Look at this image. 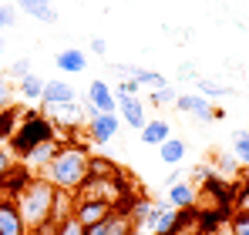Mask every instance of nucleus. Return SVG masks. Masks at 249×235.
<instances>
[{"label":"nucleus","instance_id":"obj_1","mask_svg":"<svg viewBox=\"0 0 249 235\" xmlns=\"http://www.w3.org/2000/svg\"><path fill=\"white\" fill-rule=\"evenodd\" d=\"M88 161H91V145L88 141H78V138L61 141V151L41 171V178H47L54 188L74 195L84 182H88Z\"/></svg>","mask_w":249,"mask_h":235},{"label":"nucleus","instance_id":"obj_2","mask_svg":"<svg viewBox=\"0 0 249 235\" xmlns=\"http://www.w3.org/2000/svg\"><path fill=\"white\" fill-rule=\"evenodd\" d=\"M54 195H57V188H54L47 178L34 175V178L24 185V192L14 198V205H17V212H20V218H24L27 232H37V229H44V225H51Z\"/></svg>","mask_w":249,"mask_h":235},{"label":"nucleus","instance_id":"obj_3","mask_svg":"<svg viewBox=\"0 0 249 235\" xmlns=\"http://www.w3.org/2000/svg\"><path fill=\"white\" fill-rule=\"evenodd\" d=\"M44 141H61L57 128L51 124V118L44 115V111H31V108H24V111H20V128H17V134L7 141V145H10L7 151L20 161L27 151H34V148L44 145Z\"/></svg>","mask_w":249,"mask_h":235},{"label":"nucleus","instance_id":"obj_4","mask_svg":"<svg viewBox=\"0 0 249 235\" xmlns=\"http://www.w3.org/2000/svg\"><path fill=\"white\" fill-rule=\"evenodd\" d=\"M84 108H88V118L118 111L111 84H108V81H91V84H88V94H84Z\"/></svg>","mask_w":249,"mask_h":235},{"label":"nucleus","instance_id":"obj_5","mask_svg":"<svg viewBox=\"0 0 249 235\" xmlns=\"http://www.w3.org/2000/svg\"><path fill=\"white\" fill-rule=\"evenodd\" d=\"M115 134H118V111L94 115V118H88V124H84L88 145H108V141H115Z\"/></svg>","mask_w":249,"mask_h":235},{"label":"nucleus","instance_id":"obj_6","mask_svg":"<svg viewBox=\"0 0 249 235\" xmlns=\"http://www.w3.org/2000/svg\"><path fill=\"white\" fill-rule=\"evenodd\" d=\"M115 104H118V118H122L128 128H135V131H142L145 128V101L142 98H124V94H115Z\"/></svg>","mask_w":249,"mask_h":235},{"label":"nucleus","instance_id":"obj_7","mask_svg":"<svg viewBox=\"0 0 249 235\" xmlns=\"http://www.w3.org/2000/svg\"><path fill=\"white\" fill-rule=\"evenodd\" d=\"M68 101H78V91H74V84H68V81L54 78L44 84V98H41V111L47 108H57V104H68Z\"/></svg>","mask_w":249,"mask_h":235},{"label":"nucleus","instance_id":"obj_8","mask_svg":"<svg viewBox=\"0 0 249 235\" xmlns=\"http://www.w3.org/2000/svg\"><path fill=\"white\" fill-rule=\"evenodd\" d=\"M61 151V141H44V145H37L34 151H27V155L20 158V165L31 171V175H41L44 168L54 161V155Z\"/></svg>","mask_w":249,"mask_h":235},{"label":"nucleus","instance_id":"obj_9","mask_svg":"<svg viewBox=\"0 0 249 235\" xmlns=\"http://www.w3.org/2000/svg\"><path fill=\"white\" fill-rule=\"evenodd\" d=\"M111 212H115V208L105 205V201H78V198H74V212H71V215L81 222L84 229H91V225H98L101 218H108Z\"/></svg>","mask_w":249,"mask_h":235},{"label":"nucleus","instance_id":"obj_10","mask_svg":"<svg viewBox=\"0 0 249 235\" xmlns=\"http://www.w3.org/2000/svg\"><path fill=\"white\" fill-rule=\"evenodd\" d=\"M0 235H31L20 212H17V205H14V198H0Z\"/></svg>","mask_w":249,"mask_h":235},{"label":"nucleus","instance_id":"obj_11","mask_svg":"<svg viewBox=\"0 0 249 235\" xmlns=\"http://www.w3.org/2000/svg\"><path fill=\"white\" fill-rule=\"evenodd\" d=\"M168 208H196L199 205V188L192 185V182H175V185H168V198H165Z\"/></svg>","mask_w":249,"mask_h":235},{"label":"nucleus","instance_id":"obj_12","mask_svg":"<svg viewBox=\"0 0 249 235\" xmlns=\"http://www.w3.org/2000/svg\"><path fill=\"white\" fill-rule=\"evenodd\" d=\"M88 235H131L135 232V225H131V218L124 215V212H111L108 218H101L98 225H91V229H84Z\"/></svg>","mask_w":249,"mask_h":235},{"label":"nucleus","instance_id":"obj_13","mask_svg":"<svg viewBox=\"0 0 249 235\" xmlns=\"http://www.w3.org/2000/svg\"><path fill=\"white\" fill-rule=\"evenodd\" d=\"M155 208H159V201H155V198L138 195L135 201H131V208H128V218H131V225H135V229H152Z\"/></svg>","mask_w":249,"mask_h":235},{"label":"nucleus","instance_id":"obj_14","mask_svg":"<svg viewBox=\"0 0 249 235\" xmlns=\"http://www.w3.org/2000/svg\"><path fill=\"white\" fill-rule=\"evenodd\" d=\"M175 108L185 111V115H192V118H199V121H212V104H209L202 94H196V91L178 94V98H175Z\"/></svg>","mask_w":249,"mask_h":235},{"label":"nucleus","instance_id":"obj_15","mask_svg":"<svg viewBox=\"0 0 249 235\" xmlns=\"http://www.w3.org/2000/svg\"><path fill=\"white\" fill-rule=\"evenodd\" d=\"M14 7H17L20 14L41 20V24H57V10H54L51 0H14Z\"/></svg>","mask_w":249,"mask_h":235},{"label":"nucleus","instance_id":"obj_16","mask_svg":"<svg viewBox=\"0 0 249 235\" xmlns=\"http://www.w3.org/2000/svg\"><path fill=\"white\" fill-rule=\"evenodd\" d=\"M31 178H34V175H31V171H27L20 161H14V168H10V171L3 175V182H0V192H3V195H10V198H17L20 192H24V185H27ZM3 195H0V198H3Z\"/></svg>","mask_w":249,"mask_h":235},{"label":"nucleus","instance_id":"obj_17","mask_svg":"<svg viewBox=\"0 0 249 235\" xmlns=\"http://www.w3.org/2000/svg\"><path fill=\"white\" fill-rule=\"evenodd\" d=\"M138 134H142V141H145V145L159 148L162 141H168V138H172V124H168L165 118H148V121H145V128H142Z\"/></svg>","mask_w":249,"mask_h":235},{"label":"nucleus","instance_id":"obj_18","mask_svg":"<svg viewBox=\"0 0 249 235\" xmlns=\"http://www.w3.org/2000/svg\"><path fill=\"white\" fill-rule=\"evenodd\" d=\"M54 64H57L61 74H84V71H88V57H84V50H78V47L61 50V54L54 57Z\"/></svg>","mask_w":249,"mask_h":235},{"label":"nucleus","instance_id":"obj_19","mask_svg":"<svg viewBox=\"0 0 249 235\" xmlns=\"http://www.w3.org/2000/svg\"><path fill=\"white\" fill-rule=\"evenodd\" d=\"M175 222H178V208H168L165 201H159L148 232H152V235H172V232H175Z\"/></svg>","mask_w":249,"mask_h":235},{"label":"nucleus","instance_id":"obj_20","mask_svg":"<svg viewBox=\"0 0 249 235\" xmlns=\"http://www.w3.org/2000/svg\"><path fill=\"white\" fill-rule=\"evenodd\" d=\"M44 84H47V81H44L41 74H27L24 81H17V98H20V101H27V104H41Z\"/></svg>","mask_w":249,"mask_h":235},{"label":"nucleus","instance_id":"obj_21","mask_svg":"<svg viewBox=\"0 0 249 235\" xmlns=\"http://www.w3.org/2000/svg\"><path fill=\"white\" fill-rule=\"evenodd\" d=\"M20 111H24V108H17V104H10V108L0 111V145H7V141L17 134V128H20Z\"/></svg>","mask_w":249,"mask_h":235},{"label":"nucleus","instance_id":"obj_22","mask_svg":"<svg viewBox=\"0 0 249 235\" xmlns=\"http://www.w3.org/2000/svg\"><path fill=\"white\" fill-rule=\"evenodd\" d=\"M196 94H202V98H226V94H232V87L229 84H222V81H212V78H196Z\"/></svg>","mask_w":249,"mask_h":235},{"label":"nucleus","instance_id":"obj_23","mask_svg":"<svg viewBox=\"0 0 249 235\" xmlns=\"http://www.w3.org/2000/svg\"><path fill=\"white\" fill-rule=\"evenodd\" d=\"M131 81H135L138 87H145V91H159V87H165V84H168L165 74H159V71H148V67H135Z\"/></svg>","mask_w":249,"mask_h":235},{"label":"nucleus","instance_id":"obj_24","mask_svg":"<svg viewBox=\"0 0 249 235\" xmlns=\"http://www.w3.org/2000/svg\"><path fill=\"white\" fill-rule=\"evenodd\" d=\"M159 158H162L165 165H178V161L185 158V141L172 134L168 141H162V145H159Z\"/></svg>","mask_w":249,"mask_h":235},{"label":"nucleus","instance_id":"obj_25","mask_svg":"<svg viewBox=\"0 0 249 235\" xmlns=\"http://www.w3.org/2000/svg\"><path fill=\"white\" fill-rule=\"evenodd\" d=\"M71 212H74V195H71V192H61V188H57V195H54V212H51V225L64 222V218H68Z\"/></svg>","mask_w":249,"mask_h":235},{"label":"nucleus","instance_id":"obj_26","mask_svg":"<svg viewBox=\"0 0 249 235\" xmlns=\"http://www.w3.org/2000/svg\"><path fill=\"white\" fill-rule=\"evenodd\" d=\"M122 168L115 165V161H108V158H98L91 155V161H88V175L91 178H111V175H118Z\"/></svg>","mask_w":249,"mask_h":235},{"label":"nucleus","instance_id":"obj_27","mask_svg":"<svg viewBox=\"0 0 249 235\" xmlns=\"http://www.w3.org/2000/svg\"><path fill=\"white\" fill-rule=\"evenodd\" d=\"M232 158L239 161V168H249V128L232 134Z\"/></svg>","mask_w":249,"mask_h":235},{"label":"nucleus","instance_id":"obj_28","mask_svg":"<svg viewBox=\"0 0 249 235\" xmlns=\"http://www.w3.org/2000/svg\"><path fill=\"white\" fill-rule=\"evenodd\" d=\"M175 98H178V91L165 84V87H159V91H148V104L152 108H168V104H175Z\"/></svg>","mask_w":249,"mask_h":235},{"label":"nucleus","instance_id":"obj_29","mask_svg":"<svg viewBox=\"0 0 249 235\" xmlns=\"http://www.w3.org/2000/svg\"><path fill=\"white\" fill-rule=\"evenodd\" d=\"M3 74H7V78L17 84V81H24L27 74H34V64H31V57H17V61H14V64H10Z\"/></svg>","mask_w":249,"mask_h":235},{"label":"nucleus","instance_id":"obj_30","mask_svg":"<svg viewBox=\"0 0 249 235\" xmlns=\"http://www.w3.org/2000/svg\"><path fill=\"white\" fill-rule=\"evenodd\" d=\"M14 98H17V84L0 71V111H3V108H10V104H14Z\"/></svg>","mask_w":249,"mask_h":235},{"label":"nucleus","instance_id":"obj_31","mask_svg":"<svg viewBox=\"0 0 249 235\" xmlns=\"http://www.w3.org/2000/svg\"><path fill=\"white\" fill-rule=\"evenodd\" d=\"M229 229H232V235H249V212L232 208L229 212Z\"/></svg>","mask_w":249,"mask_h":235},{"label":"nucleus","instance_id":"obj_32","mask_svg":"<svg viewBox=\"0 0 249 235\" xmlns=\"http://www.w3.org/2000/svg\"><path fill=\"white\" fill-rule=\"evenodd\" d=\"M54 235H88V232H84V225L74 218V215H68L64 222H57V225H54Z\"/></svg>","mask_w":249,"mask_h":235},{"label":"nucleus","instance_id":"obj_33","mask_svg":"<svg viewBox=\"0 0 249 235\" xmlns=\"http://www.w3.org/2000/svg\"><path fill=\"white\" fill-rule=\"evenodd\" d=\"M232 208L249 212V185H246V182H239V185H236V201H232Z\"/></svg>","mask_w":249,"mask_h":235},{"label":"nucleus","instance_id":"obj_34","mask_svg":"<svg viewBox=\"0 0 249 235\" xmlns=\"http://www.w3.org/2000/svg\"><path fill=\"white\" fill-rule=\"evenodd\" d=\"M14 20H17V7L14 3H0V24H3V31L14 27Z\"/></svg>","mask_w":249,"mask_h":235},{"label":"nucleus","instance_id":"obj_35","mask_svg":"<svg viewBox=\"0 0 249 235\" xmlns=\"http://www.w3.org/2000/svg\"><path fill=\"white\" fill-rule=\"evenodd\" d=\"M115 94H124V98H138V94H142V87H138V84H135V81H122V84H118V91H115Z\"/></svg>","mask_w":249,"mask_h":235},{"label":"nucleus","instance_id":"obj_36","mask_svg":"<svg viewBox=\"0 0 249 235\" xmlns=\"http://www.w3.org/2000/svg\"><path fill=\"white\" fill-rule=\"evenodd\" d=\"M10 168H14V155H10V151L0 145V182H3V175H7Z\"/></svg>","mask_w":249,"mask_h":235},{"label":"nucleus","instance_id":"obj_37","mask_svg":"<svg viewBox=\"0 0 249 235\" xmlns=\"http://www.w3.org/2000/svg\"><path fill=\"white\" fill-rule=\"evenodd\" d=\"M178 78H199V74H196V64H192V61H185V64H182V67H178Z\"/></svg>","mask_w":249,"mask_h":235},{"label":"nucleus","instance_id":"obj_38","mask_svg":"<svg viewBox=\"0 0 249 235\" xmlns=\"http://www.w3.org/2000/svg\"><path fill=\"white\" fill-rule=\"evenodd\" d=\"M91 50H94V54H108V40L105 37H91Z\"/></svg>","mask_w":249,"mask_h":235},{"label":"nucleus","instance_id":"obj_39","mask_svg":"<svg viewBox=\"0 0 249 235\" xmlns=\"http://www.w3.org/2000/svg\"><path fill=\"white\" fill-rule=\"evenodd\" d=\"M175 182H182V168H172V175L165 178V188H168V185H175Z\"/></svg>","mask_w":249,"mask_h":235},{"label":"nucleus","instance_id":"obj_40","mask_svg":"<svg viewBox=\"0 0 249 235\" xmlns=\"http://www.w3.org/2000/svg\"><path fill=\"white\" fill-rule=\"evenodd\" d=\"M239 175H243V182H246V185H249V168H243V171H239Z\"/></svg>","mask_w":249,"mask_h":235},{"label":"nucleus","instance_id":"obj_41","mask_svg":"<svg viewBox=\"0 0 249 235\" xmlns=\"http://www.w3.org/2000/svg\"><path fill=\"white\" fill-rule=\"evenodd\" d=\"M131 235H152V232H148V229H135Z\"/></svg>","mask_w":249,"mask_h":235},{"label":"nucleus","instance_id":"obj_42","mask_svg":"<svg viewBox=\"0 0 249 235\" xmlns=\"http://www.w3.org/2000/svg\"><path fill=\"white\" fill-rule=\"evenodd\" d=\"M3 47H7V44H3V37H0V50H3Z\"/></svg>","mask_w":249,"mask_h":235},{"label":"nucleus","instance_id":"obj_43","mask_svg":"<svg viewBox=\"0 0 249 235\" xmlns=\"http://www.w3.org/2000/svg\"><path fill=\"white\" fill-rule=\"evenodd\" d=\"M0 31H3V24H0Z\"/></svg>","mask_w":249,"mask_h":235}]
</instances>
